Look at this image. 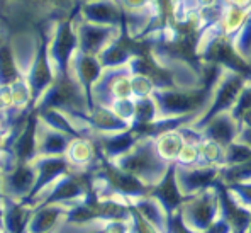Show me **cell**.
Instances as JSON below:
<instances>
[{"label":"cell","instance_id":"cell-1","mask_svg":"<svg viewBox=\"0 0 251 233\" xmlns=\"http://www.w3.org/2000/svg\"><path fill=\"white\" fill-rule=\"evenodd\" d=\"M110 164L124 172L138 177L148 187H154L172 167V164L160 157L153 136L141 135L138 142L121 157L110 160Z\"/></svg>","mask_w":251,"mask_h":233},{"label":"cell","instance_id":"cell-2","mask_svg":"<svg viewBox=\"0 0 251 233\" xmlns=\"http://www.w3.org/2000/svg\"><path fill=\"white\" fill-rule=\"evenodd\" d=\"M76 50H78V39L75 32L73 14L48 26V57H50L56 79L70 77V61Z\"/></svg>","mask_w":251,"mask_h":233},{"label":"cell","instance_id":"cell-3","mask_svg":"<svg viewBox=\"0 0 251 233\" xmlns=\"http://www.w3.org/2000/svg\"><path fill=\"white\" fill-rule=\"evenodd\" d=\"M182 221L195 233H204L221 214L219 186H212L197 194L185 198L178 208Z\"/></svg>","mask_w":251,"mask_h":233},{"label":"cell","instance_id":"cell-4","mask_svg":"<svg viewBox=\"0 0 251 233\" xmlns=\"http://www.w3.org/2000/svg\"><path fill=\"white\" fill-rule=\"evenodd\" d=\"M223 167L219 165H178L175 164V179L183 198L217 186L221 182Z\"/></svg>","mask_w":251,"mask_h":233},{"label":"cell","instance_id":"cell-5","mask_svg":"<svg viewBox=\"0 0 251 233\" xmlns=\"http://www.w3.org/2000/svg\"><path fill=\"white\" fill-rule=\"evenodd\" d=\"M75 32L78 39V50L87 55L99 57L112 41H116L121 34L119 26H104L88 22L76 17L75 19Z\"/></svg>","mask_w":251,"mask_h":233},{"label":"cell","instance_id":"cell-6","mask_svg":"<svg viewBox=\"0 0 251 233\" xmlns=\"http://www.w3.org/2000/svg\"><path fill=\"white\" fill-rule=\"evenodd\" d=\"M36 182V169L32 162H17L9 172L0 174V191L9 199L21 201L29 198Z\"/></svg>","mask_w":251,"mask_h":233},{"label":"cell","instance_id":"cell-7","mask_svg":"<svg viewBox=\"0 0 251 233\" xmlns=\"http://www.w3.org/2000/svg\"><path fill=\"white\" fill-rule=\"evenodd\" d=\"M10 50H12L14 60L17 63L21 75L25 77L38 55L39 44H41V28L39 29H22L10 34L9 39Z\"/></svg>","mask_w":251,"mask_h":233},{"label":"cell","instance_id":"cell-8","mask_svg":"<svg viewBox=\"0 0 251 233\" xmlns=\"http://www.w3.org/2000/svg\"><path fill=\"white\" fill-rule=\"evenodd\" d=\"M239 128H241L239 119H236L231 111H227V113H221L217 116L210 117L204 126L199 128V131L202 133L204 138L212 140V142L219 143L223 146H227L234 140H238Z\"/></svg>","mask_w":251,"mask_h":233},{"label":"cell","instance_id":"cell-9","mask_svg":"<svg viewBox=\"0 0 251 233\" xmlns=\"http://www.w3.org/2000/svg\"><path fill=\"white\" fill-rule=\"evenodd\" d=\"M102 70H104V66H102L100 58L76 50V53L73 55L72 61H70L68 75L82 85L85 90L88 92V95H90V88L99 80Z\"/></svg>","mask_w":251,"mask_h":233},{"label":"cell","instance_id":"cell-10","mask_svg":"<svg viewBox=\"0 0 251 233\" xmlns=\"http://www.w3.org/2000/svg\"><path fill=\"white\" fill-rule=\"evenodd\" d=\"M72 138L73 136L48 126L46 123H43L38 117V124H36V148H38V157H61V155H65Z\"/></svg>","mask_w":251,"mask_h":233},{"label":"cell","instance_id":"cell-11","mask_svg":"<svg viewBox=\"0 0 251 233\" xmlns=\"http://www.w3.org/2000/svg\"><path fill=\"white\" fill-rule=\"evenodd\" d=\"M97 155L99 148L95 145V140L85 135L72 138L68 148L65 151V158L73 172H87L97 162Z\"/></svg>","mask_w":251,"mask_h":233},{"label":"cell","instance_id":"cell-12","mask_svg":"<svg viewBox=\"0 0 251 233\" xmlns=\"http://www.w3.org/2000/svg\"><path fill=\"white\" fill-rule=\"evenodd\" d=\"M82 19L88 22L104 26H119L121 24V9L117 5V0H97V2L83 3L78 5Z\"/></svg>","mask_w":251,"mask_h":233},{"label":"cell","instance_id":"cell-13","mask_svg":"<svg viewBox=\"0 0 251 233\" xmlns=\"http://www.w3.org/2000/svg\"><path fill=\"white\" fill-rule=\"evenodd\" d=\"M150 194L153 196V198H156L170 214L178 211V208L182 206V203L185 201V198H183V194L178 189V184H176L175 164H172L167 175H165L156 186L151 187Z\"/></svg>","mask_w":251,"mask_h":233},{"label":"cell","instance_id":"cell-14","mask_svg":"<svg viewBox=\"0 0 251 233\" xmlns=\"http://www.w3.org/2000/svg\"><path fill=\"white\" fill-rule=\"evenodd\" d=\"M132 208L136 209L143 218L151 223L158 230V233H170V213L161 206V203L151 194L136 199L132 203Z\"/></svg>","mask_w":251,"mask_h":233},{"label":"cell","instance_id":"cell-15","mask_svg":"<svg viewBox=\"0 0 251 233\" xmlns=\"http://www.w3.org/2000/svg\"><path fill=\"white\" fill-rule=\"evenodd\" d=\"M154 143H156V150L160 153L161 158H165L170 164L178 160V155L182 151L185 140H183L182 133L178 131V128L175 129H167V131L160 133L154 136Z\"/></svg>","mask_w":251,"mask_h":233},{"label":"cell","instance_id":"cell-16","mask_svg":"<svg viewBox=\"0 0 251 233\" xmlns=\"http://www.w3.org/2000/svg\"><path fill=\"white\" fill-rule=\"evenodd\" d=\"M21 75L17 63L14 60L12 50H10V44H3L0 46V85H10L16 82Z\"/></svg>","mask_w":251,"mask_h":233},{"label":"cell","instance_id":"cell-17","mask_svg":"<svg viewBox=\"0 0 251 233\" xmlns=\"http://www.w3.org/2000/svg\"><path fill=\"white\" fill-rule=\"evenodd\" d=\"M102 233H132V216L127 220H112L104 223Z\"/></svg>","mask_w":251,"mask_h":233},{"label":"cell","instance_id":"cell-18","mask_svg":"<svg viewBox=\"0 0 251 233\" xmlns=\"http://www.w3.org/2000/svg\"><path fill=\"white\" fill-rule=\"evenodd\" d=\"M204 233H232V228H231L229 221H227L223 214H219Z\"/></svg>","mask_w":251,"mask_h":233},{"label":"cell","instance_id":"cell-19","mask_svg":"<svg viewBox=\"0 0 251 233\" xmlns=\"http://www.w3.org/2000/svg\"><path fill=\"white\" fill-rule=\"evenodd\" d=\"M170 233H195L187 227L180 218V213L175 211L170 214Z\"/></svg>","mask_w":251,"mask_h":233},{"label":"cell","instance_id":"cell-20","mask_svg":"<svg viewBox=\"0 0 251 233\" xmlns=\"http://www.w3.org/2000/svg\"><path fill=\"white\" fill-rule=\"evenodd\" d=\"M5 5H7V0H0V17H2L3 10H5Z\"/></svg>","mask_w":251,"mask_h":233},{"label":"cell","instance_id":"cell-21","mask_svg":"<svg viewBox=\"0 0 251 233\" xmlns=\"http://www.w3.org/2000/svg\"><path fill=\"white\" fill-rule=\"evenodd\" d=\"M90 2H97V0H76L78 5H83V3H90Z\"/></svg>","mask_w":251,"mask_h":233},{"label":"cell","instance_id":"cell-22","mask_svg":"<svg viewBox=\"0 0 251 233\" xmlns=\"http://www.w3.org/2000/svg\"><path fill=\"white\" fill-rule=\"evenodd\" d=\"M245 233H251V220H250L248 227H246V230H245Z\"/></svg>","mask_w":251,"mask_h":233},{"label":"cell","instance_id":"cell-23","mask_svg":"<svg viewBox=\"0 0 251 233\" xmlns=\"http://www.w3.org/2000/svg\"><path fill=\"white\" fill-rule=\"evenodd\" d=\"M0 233H3V230H2V228H0Z\"/></svg>","mask_w":251,"mask_h":233},{"label":"cell","instance_id":"cell-24","mask_svg":"<svg viewBox=\"0 0 251 233\" xmlns=\"http://www.w3.org/2000/svg\"><path fill=\"white\" fill-rule=\"evenodd\" d=\"M0 21H2V19H0Z\"/></svg>","mask_w":251,"mask_h":233}]
</instances>
